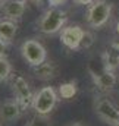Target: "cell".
Listing matches in <instances>:
<instances>
[{
  "instance_id": "6da1fadb",
  "label": "cell",
  "mask_w": 119,
  "mask_h": 126,
  "mask_svg": "<svg viewBox=\"0 0 119 126\" xmlns=\"http://www.w3.org/2000/svg\"><path fill=\"white\" fill-rule=\"evenodd\" d=\"M66 21H68V13L62 7L50 6L40 18L38 30L46 35H53V34L60 32L66 27Z\"/></svg>"
},
{
  "instance_id": "7a4b0ae2",
  "label": "cell",
  "mask_w": 119,
  "mask_h": 126,
  "mask_svg": "<svg viewBox=\"0 0 119 126\" xmlns=\"http://www.w3.org/2000/svg\"><path fill=\"white\" fill-rule=\"evenodd\" d=\"M58 101H59V93L53 87H50V85L43 87L34 95L32 110L35 111V114L49 116L58 106Z\"/></svg>"
},
{
  "instance_id": "3957f363",
  "label": "cell",
  "mask_w": 119,
  "mask_h": 126,
  "mask_svg": "<svg viewBox=\"0 0 119 126\" xmlns=\"http://www.w3.org/2000/svg\"><path fill=\"white\" fill-rule=\"evenodd\" d=\"M88 72L91 73V78H93V81H94V85H96L100 91L107 93V91H112V90L116 87L118 78H116V75H115V70L106 69V66L103 64L101 60L99 63L90 62Z\"/></svg>"
},
{
  "instance_id": "277c9868",
  "label": "cell",
  "mask_w": 119,
  "mask_h": 126,
  "mask_svg": "<svg viewBox=\"0 0 119 126\" xmlns=\"http://www.w3.org/2000/svg\"><path fill=\"white\" fill-rule=\"evenodd\" d=\"M112 9L113 6L107 0L94 1L91 6H88V10H87V24L94 30L104 27L112 16Z\"/></svg>"
},
{
  "instance_id": "5b68a950",
  "label": "cell",
  "mask_w": 119,
  "mask_h": 126,
  "mask_svg": "<svg viewBox=\"0 0 119 126\" xmlns=\"http://www.w3.org/2000/svg\"><path fill=\"white\" fill-rule=\"evenodd\" d=\"M10 88L13 93V98L22 106L24 110L32 107V101H34V93L31 91V87L28 81L21 75V73H12L10 76Z\"/></svg>"
},
{
  "instance_id": "8992f818",
  "label": "cell",
  "mask_w": 119,
  "mask_h": 126,
  "mask_svg": "<svg viewBox=\"0 0 119 126\" xmlns=\"http://www.w3.org/2000/svg\"><path fill=\"white\" fill-rule=\"evenodd\" d=\"M94 111L96 114L107 125H119V106H116L109 97L99 95L94 98Z\"/></svg>"
},
{
  "instance_id": "52a82bcc",
  "label": "cell",
  "mask_w": 119,
  "mask_h": 126,
  "mask_svg": "<svg viewBox=\"0 0 119 126\" xmlns=\"http://www.w3.org/2000/svg\"><path fill=\"white\" fill-rule=\"evenodd\" d=\"M21 54L30 66H37L47 60V50L41 41L28 38L21 44Z\"/></svg>"
},
{
  "instance_id": "ba28073f",
  "label": "cell",
  "mask_w": 119,
  "mask_h": 126,
  "mask_svg": "<svg viewBox=\"0 0 119 126\" xmlns=\"http://www.w3.org/2000/svg\"><path fill=\"white\" fill-rule=\"evenodd\" d=\"M85 30L79 25H68L60 31V41L68 50H78Z\"/></svg>"
},
{
  "instance_id": "9c48e42d",
  "label": "cell",
  "mask_w": 119,
  "mask_h": 126,
  "mask_svg": "<svg viewBox=\"0 0 119 126\" xmlns=\"http://www.w3.org/2000/svg\"><path fill=\"white\" fill-rule=\"evenodd\" d=\"M27 9V0H4L1 3V13L4 18L18 21L24 16Z\"/></svg>"
},
{
  "instance_id": "30bf717a",
  "label": "cell",
  "mask_w": 119,
  "mask_h": 126,
  "mask_svg": "<svg viewBox=\"0 0 119 126\" xmlns=\"http://www.w3.org/2000/svg\"><path fill=\"white\" fill-rule=\"evenodd\" d=\"M24 113L22 106L13 98V100H7L4 103L0 104V119L4 122H15L18 120Z\"/></svg>"
},
{
  "instance_id": "8fae6325",
  "label": "cell",
  "mask_w": 119,
  "mask_h": 126,
  "mask_svg": "<svg viewBox=\"0 0 119 126\" xmlns=\"http://www.w3.org/2000/svg\"><path fill=\"white\" fill-rule=\"evenodd\" d=\"M31 70H32V75L40 81H52L58 75L56 63L50 62V60H46L37 66H31Z\"/></svg>"
},
{
  "instance_id": "7c38bea8",
  "label": "cell",
  "mask_w": 119,
  "mask_h": 126,
  "mask_svg": "<svg viewBox=\"0 0 119 126\" xmlns=\"http://www.w3.org/2000/svg\"><path fill=\"white\" fill-rule=\"evenodd\" d=\"M101 62L106 66V69H110V70H116L119 67V48L113 43L101 54Z\"/></svg>"
},
{
  "instance_id": "4fadbf2b",
  "label": "cell",
  "mask_w": 119,
  "mask_h": 126,
  "mask_svg": "<svg viewBox=\"0 0 119 126\" xmlns=\"http://www.w3.org/2000/svg\"><path fill=\"white\" fill-rule=\"evenodd\" d=\"M18 31V25L15 21L12 19H7V18H1L0 19V38L10 43Z\"/></svg>"
},
{
  "instance_id": "5bb4252c",
  "label": "cell",
  "mask_w": 119,
  "mask_h": 126,
  "mask_svg": "<svg viewBox=\"0 0 119 126\" xmlns=\"http://www.w3.org/2000/svg\"><path fill=\"white\" fill-rule=\"evenodd\" d=\"M59 97L63 100H72L77 93H78V87H77V82L75 81H69V82H63L60 84L59 87Z\"/></svg>"
},
{
  "instance_id": "9a60e30c",
  "label": "cell",
  "mask_w": 119,
  "mask_h": 126,
  "mask_svg": "<svg viewBox=\"0 0 119 126\" xmlns=\"http://www.w3.org/2000/svg\"><path fill=\"white\" fill-rule=\"evenodd\" d=\"M12 73H13V69H12L10 62L6 59V56L0 57V82L9 81L10 76H12Z\"/></svg>"
},
{
  "instance_id": "2e32d148",
  "label": "cell",
  "mask_w": 119,
  "mask_h": 126,
  "mask_svg": "<svg viewBox=\"0 0 119 126\" xmlns=\"http://www.w3.org/2000/svg\"><path fill=\"white\" fill-rule=\"evenodd\" d=\"M25 126H52V120H50L49 116L34 114L30 120L25 123Z\"/></svg>"
},
{
  "instance_id": "e0dca14e",
  "label": "cell",
  "mask_w": 119,
  "mask_h": 126,
  "mask_svg": "<svg viewBox=\"0 0 119 126\" xmlns=\"http://www.w3.org/2000/svg\"><path fill=\"white\" fill-rule=\"evenodd\" d=\"M94 44V34L88 30H85L84 32V37H82V41H81V46H79V48H82V50H87L90 48L91 46Z\"/></svg>"
},
{
  "instance_id": "ac0fdd59",
  "label": "cell",
  "mask_w": 119,
  "mask_h": 126,
  "mask_svg": "<svg viewBox=\"0 0 119 126\" xmlns=\"http://www.w3.org/2000/svg\"><path fill=\"white\" fill-rule=\"evenodd\" d=\"M7 41H4V40H1L0 38V57H3V56H6V50H7Z\"/></svg>"
},
{
  "instance_id": "d6986e66",
  "label": "cell",
  "mask_w": 119,
  "mask_h": 126,
  "mask_svg": "<svg viewBox=\"0 0 119 126\" xmlns=\"http://www.w3.org/2000/svg\"><path fill=\"white\" fill-rule=\"evenodd\" d=\"M94 1H97V0H74V3L78 6H91Z\"/></svg>"
},
{
  "instance_id": "ffe728a7",
  "label": "cell",
  "mask_w": 119,
  "mask_h": 126,
  "mask_svg": "<svg viewBox=\"0 0 119 126\" xmlns=\"http://www.w3.org/2000/svg\"><path fill=\"white\" fill-rule=\"evenodd\" d=\"M68 0H49V4L53 6V7H60L62 4H65Z\"/></svg>"
},
{
  "instance_id": "44dd1931",
  "label": "cell",
  "mask_w": 119,
  "mask_h": 126,
  "mask_svg": "<svg viewBox=\"0 0 119 126\" xmlns=\"http://www.w3.org/2000/svg\"><path fill=\"white\" fill-rule=\"evenodd\" d=\"M66 126H88V125H85L82 122H72V123H69V125H66Z\"/></svg>"
},
{
  "instance_id": "7402d4cb",
  "label": "cell",
  "mask_w": 119,
  "mask_h": 126,
  "mask_svg": "<svg viewBox=\"0 0 119 126\" xmlns=\"http://www.w3.org/2000/svg\"><path fill=\"white\" fill-rule=\"evenodd\" d=\"M35 6H41V0H31Z\"/></svg>"
},
{
  "instance_id": "603a6c76",
  "label": "cell",
  "mask_w": 119,
  "mask_h": 126,
  "mask_svg": "<svg viewBox=\"0 0 119 126\" xmlns=\"http://www.w3.org/2000/svg\"><path fill=\"white\" fill-rule=\"evenodd\" d=\"M116 32H118V35H119V22L116 24Z\"/></svg>"
},
{
  "instance_id": "cb8c5ba5",
  "label": "cell",
  "mask_w": 119,
  "mask_h": 126,
  "mask_svg": "<svg viewBox=\"0 0 119 126\" xmlns=\"http://www.w3.org/2000/svg\"><path fill=\"white\" fill-rule=\"evenodd\" d=\"M113 44H115V46H116V47H118V48H119V41H115Z\"/></svg>"
},
{
  "instance_id": "d4e9b609",
  "label": "cell",
  "mask_w": 119,
  "mask_h": 126,
  "mask_svg": "<svg viewBox=\"0 0 119 126\" xmlns=\"http://www.w3.org/2000/svg\"><path fill=\"white\" fill-rule=\"evenodd\" d=\"M118 126H119V125H118Z\"/></svg>"
}]
</instances>
